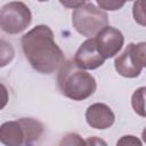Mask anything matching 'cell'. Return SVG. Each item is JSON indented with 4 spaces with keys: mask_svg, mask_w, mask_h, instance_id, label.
Returning a JSON list of instances; mask_svg holds the SVG:
<instances>
[{
    "mask_svg": "<svg viewBox=\"0 0 146 146\" xmlns=\"http://www.w3.org/2000/svg\"><path fill=\"white\" fill-rule=\"evenodd\" d=\"M21 43L31 66L42 74L55 72L65 62L64 54L55 42L51 29L47 25L33 27L22 36Z\"/></svg>",
    "mask_w": 146,
    "mask_h": 146,
    "instance_id": "cell-1",
    "label": "cell"
},
{
    "mask_svg": "<svg viewBox=\"0 0 146 146\" xmlns=\"http://www.w3.org/2000/svg\"><path fill=\"white\" fill-rule=\"evenodd\" d=\"M95 41L100 55L107 59L114 57L121 50L124 43V36L117 29L106 26L95 36Z\"/></svg>",
    "mask_w": 146,
    "mask_h": 146,
    "instance_id": "cell-6",
    "label": "cell"
},
{
    "mask_svg": "<svg viewBox=\"0 0 146 146\" xmlns=\"http://www.w3.org/2000/svg\"><path fill=\"white\" fill-rule=\"evenodd\" d=\"M38 1H40V2H44V1H48V0H38Z\"/></svg>",
    "mask_w": 146,
    "mask_h": 146,
    "instance_id": "cell-17",
    "label": "cell"
},
{
    "mask_svg": "<svg viewBox=\"0 0 146 146\" xmlns=\"http://www.w3.org/2000/svg\"><path fill=\"white\" fill-rule=\"evenodd\" d=\"M64 7L66 8H72V9H76L79 7H81L82 5L86 3L87 0H58Z\"/></svg>",
    "mask_w": 146,
    "mask_h": 146,
    "instance_id": "cell-14",
    "label": "cell"
},
{
    "mask_svg": "<svg viewBox=\"0 0 146 146\" xmlns=\"http://www.w3.org/2000/svg\"><path fill=\"white\" fill-rule=\"evenodd\" d=\"M43 132L41 122L34 119H18L5 122L0 128V141L7 146L31 145Z\"/></svg>",
    "mask_w": 146,
    "mask_h": 146,
    "instance_id": "cell-3",
    "label": "cell"
},
{
    "mask_svg": "<svg viewBox=\"0 0 146 146\" xmlns=\"http://www.w3.org/2000/svg\"><path fill=\"white\" fill-rule=\"evenodd\" d=\"M131 106L136 114L146 117V87H140L135 90L131 97Z\"/></svg>",
    "mask_w": 146,
    "mask_h": 146,
    "instance_id": "cell-10",
    "label": "cell"
},
{
    "mask_svg": "<svg viewBox=\"0 0 146 146\" xmlns=\"http://www.w3.org/2000/svg\"><path fill=\"white\" fill-rule=\"evenodd\" d=\"M127 1H129V0H96L99 8L110 10V11L119 10L120 8H122L124 6V3Z\"/></svg>",
    "mask_w": 146,
    "mask_h": 146,
    "instance_id": "cell-12",
    "label": "cell"
},
{
    "mask_svg": "<svg viewBox=\"0 0 146 146\" xmlns=\"http://www.w3.org/2000/svg\"><path fill=\"white\" fill-rule=\"evenodd\" d=\"M114 66L116 72L124 78H137L140 74L143 66L138 63L133 54L132 43H129L124 51L119 57H116Z\"/></svg>",
    "mask_w": 146,
    "mask_h": 146,
    "instance_id": "cell-9",
    "label": "cell"
},
{
    "mask_svg": "<svg viewBox=\"0 0 146 146\" xmlns=\"http://www.w3.org/2000/svg\"><path fill=\"white\" fill-rule=\"evenodd\" d=\"M86 120L91 128L103 130L113 125L115 121V115L106 104L96 103L87 108Z\"/></svg>",
    "mask_w": 146,
    "mask_h": 146,
    "instance_id": "cell-8",
    "label": "cell"
},
{
    "mask_svg": "<svg viewBox=\"0 0 146 146\" xmlns=\"http://www.w3.org/2000/svg\"><path fill=\"white\" fill-rule=\"evenodd\" d=\"M72 24L78 33L87 38L96 36L108 24L107 14L92 3H84L74 9Z\"/></svg>",
    "mask_w": 146,
    "mask_h": 146,
    "instance_id": "cell-4",
    "label": "cell"
},
{
    "mask_svg": "<svg viewBox=\"0 0 146 146\" xmlns=\"http://www.w3.org/2000/svg\"><path fill=\"white\" fill-rule=\"evenodd\" d=\"M125 144H132V145H140L141 143L137 139V138H135L133 136H124L122 139H120L119 141H117V145H125Z\"/></svg>",
    "mask_w": 146,
    "mask_h": 146,
    "instance_id": "cell-15",
    "label": "cell"
},
{
    "mask_svg": "<svg viewBox=\"0 0 146 146\" xmlns=\"http://www.w3.org/2000/svg\"><path fill=\"white\" fill-rule=\"evenodd\" d=\"M141 138H143V141L146 144V128L143 130V133H141Z\"/></svg>",
    "mask_w": 146,
    "mask_h": 146,
    "instance_id": "cell-16",
    "label": "cell"
},
{
    "mask_svg": "<svg viewBox=\"0 0 146 146\" xmlns=\"http://www.w3.org/2000/svg\"><path fill=\"white\" fill-rule=\"evenodd\" d=\"M129 1H131V0H129Z\"/></svg>",
    "mask_w": 146,
    "mask_h": 146,
    "instance_id": "cell-18",
    "label": "cell"
},
{
    "mask_svg": "<svg viewBox=\"0 0 146 146\" xmlns=\"http://www.w3.org/2000/svg\"><path fill=\"white\" fill-rule=\"evenodd\" d=\"M73 60L83 70H96L104 64L105 58L100 55L95 38H89L79 47Z\"/></svg>",
    "mask_w": 146,
    "mask_h": 146,
    "instance_id": "cell-7",
    "label": "cell"
},
{
    "mask_svg": "<svg viewBox=\"0 0 146 146\" xmlns=\"http://www.w3.org/2000/svg\"><path fill=\"white\" fill-rule=\"evenodd\" d=\"M132 16L137 24L146 26V0H136L133 2Z\"/></svg>",
    "mask_w": 146,
    "mask_h": 146,
    "instance_id": "cell-11",
    "label": "cell"
},
{
    "mask_svg": "<svg viewBox=\"0 0 146 146\" xmlns=\"http://www.w3.org/2000/svg\"><path fill=\"white\" fill-rule=\"evenodd\" d=\"M57 83L60 92L72 100H84L96 91L95 78L76 65L74 60L64 62L58 71Z\"/></svg>",
    "mask_w": 146,
    "mask_h": 146,
    "instance_id": "cell-2",
    "label": "cell"
},
{
    "mask_svg": "<svg viewBox=\"0 0 146 146\" xmlns=\"http://www.w3.org/2000/svg\"><path fill=\"white\" fill-rule=\"evenodd\" d=\"M32 14L30 8L22 1L6 3L0 11V27L5 33L18 34L31 24Z\"/></svg>",
    "mask_w": 146,
    "mask_h": 146,
    "instance_id": "cell-5",
    "label": "cell"
},
{
    "mask_svg": "<svg viewBox=\"0 0 146 146\" xmlns=\"http://www.w3.org/2000/svg\"><path fill=\"white\" fill-rule=\"evenodd\" d=\"M132 50L138 63L143 67H146V42L132 43Z\"/></svg>",
    "mask_w": 146,
    "mask_h": 146,
    "instance_id": "cell-13",
    "label": "cell"
}]
</instances>
